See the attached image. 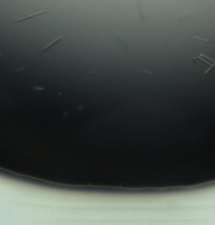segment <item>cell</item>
Returning <instances> with one entry per match:
<instances>
[{
	"mask_svg": "<svg viewBox=\"0 0 215 225\" xmlns=\"http://www.w3.org/2000/svg\"><path fill=\"white\" fill-rule=\"evenodd\" d=\"M196 60H200V61H202L204 63H207L208 65H209V68L205 72V75H207L210 70H212L214 67H215V60H213V59H211V58H208L207 56H205V55H202V54H200L199 56H197V57H195V58H193V61L195 62Z\"/></svg>",
	"mask_w": 215,
	"mask_h": 225,
	"instance_id": "cell-1",
	"label": "cell"
},
{
	"mask_svg": "<svg viewBox=\"0 0 215 225\" xmlns=\"http://www.w3.org/2000/svg\"><path fill=\"white\" fill-rule=\"evenodd\" d=\"M46 13H47L46 11H40V12H37V13H35V14H30V15H25V16L21 17V18H19V19L15 20V22H16V23H18V22H21V21H23V20H28V19H31V18H34V17H37V16H40V15H42V14H46Z\"/></svg>",
	"mask_w": 215,
	"mask_h": 225,
	"instance_id": "cell-2",
	"label": "cell"
},
{
	"mask_svg": "<svg viewBox=\"0 0 215 225\" xmlns=\"http://www.w3.org/2000/svg\"><path fill=\"white\" fill-rule=\"evenodd\" d=\"M61 40H62V37H59V38H57V39H55V40H53L51 43H49L47 45H45V46L43 47V49H42V50H41V51L38 53V55H42L43 53H45L46 51H49V50L51 49V47H53L54 45H56L57 43H59Z\"/></svg>",
	"mask_w": 215,
	"mask_h": 225,
	"instance_id": "cell-3",
	"label": "cell"
},
{
	"mask_svg": "<svg viewBox=\"0 0 215 225\" xmlns=\"http://www.w3.org/2000/svg\"><path fill=\"white\" fill-rule=\"evenodd\" d=\"M113 37H114V39H115V41H116V43L121 47L122 50H124L125 52H129V49H128V46H127V44H125V42H124V40L119 36L118 34H116V35H113Z\"/></svg>",
	"mask_w": 215,
	"mask_h": 225,
	"instance_id": "cell-4",
	"label": "cell"
},
{
	"mask_svg": "<svg viewBox=\"0 0 215 225\" xmlns=\"http://www.w3.org/2000/svg\"><path fill=\"white\" fill-rule=\"evenodd\" d=\"M136 4H137V8H138V12H139V16L142 20H146L145 16H143V13H142V9H141V3H140V0H136Z\"/></svg>",
	"mask_w": 215,
	"mask_h": 225,
	"instance_id": "cell-5",
	"label": "cell"
},
{
	"mask_svg": "<svg viewBox=\"0 0 215 225\" xmlns=\"http://www.w3.org/2000/svg\"><path fill=\"white\" fill-rule=\"evenodd\" d=\"M0 57H1V55H0Z\"/></svg>",
	"mask_w": 215,
	"mask_h": 225,
	"instance_id": "cell-6",
	"label": "cell"
}]
</instances>
